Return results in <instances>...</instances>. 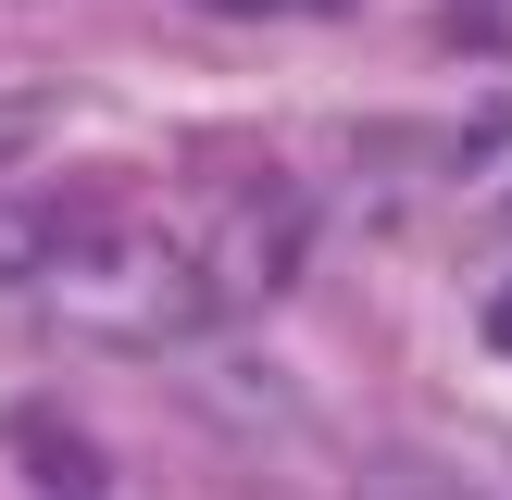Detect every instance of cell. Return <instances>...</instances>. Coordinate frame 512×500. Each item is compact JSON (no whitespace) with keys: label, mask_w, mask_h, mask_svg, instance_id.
<instances>
[{"label":"cell","mask_w":512,"mask_h":500,"mask_svg":"<svg viewBox=\"0 0 512 500\" xmlns=\"http://www.w3.org/2000/svg\"><path fill=\"white\" fill-rule=\"evenodd\" d=\"M38 300L63 325H88V338H125V350H175V338H200V325L225 313L200 238H163V225L113 213V200H88V225H75V250L38 275Z\"/></svg>","instance_id":"obj_1"},{"label":"cell","mask_w":512,"mask_h":500,"mask_svg":"<svg viewBox=\"0 0 512 500\" xmlns=\"http://www.w3.org/2000/svg\"><path fill=\"white\" fill-rule=\"evenodd\" d=\"M200 263H213V300H225V313H263V300L313 263V200H300L288 175H275V188H238L213 213V238H200Z\"/></svg>","instance_id":"obj_2"},{"label":"cell","mask_w":512,"mask_h":500,"mask_svg":"<svg viewBox=\"0 0 512 500\" xmlns=\"http://www.w3.org/2000/svg\"><path fill=\"white\" fill-rule=\"evenodd\" d=\"M75 225H88V188H0V288H38L50 263L75 250Z\"/></svg>","instance_id":"obj_3"},{"label":"cell","mask_w":512,"mask_h":500,"mask_svg":"<svg viewBox=\"0 0 512 500\" xmlns=\"http://www.w3.org/2000/svg\"><path fill=\"white\" fill-rule=\"evenodd\" d=\"M450 38H463V50H475V38L512 50V0H463V13H450Z\"/></svg>","instance_id":"obj_4"},{"label":"cell","mask_w":512,"mask_h":500,"mask_svg":"<svg viewBox=\"0 0 512 500\" xmlns=\"http://www.w3.org/2000/svg\"><path fill=\"white\" fill-rule=\"evenodd\" d=\"M488 325H500V338H512V300H500V313H488Z\"/></svg>","instance_id":"obj_5"},{"label":"cell","mask_w":512,"mask_h":500,"mask_svg":"<svg viewBox=\"0 0 512 500\" xmlns=\"http://www.w3.org/2000/svg\"><path fill=\"white\" fill-rule=\"evenodd\" d=\"M375 500H425V488H375Z\"/></svg>","instance_id":"obj_6"}]
</instances>
